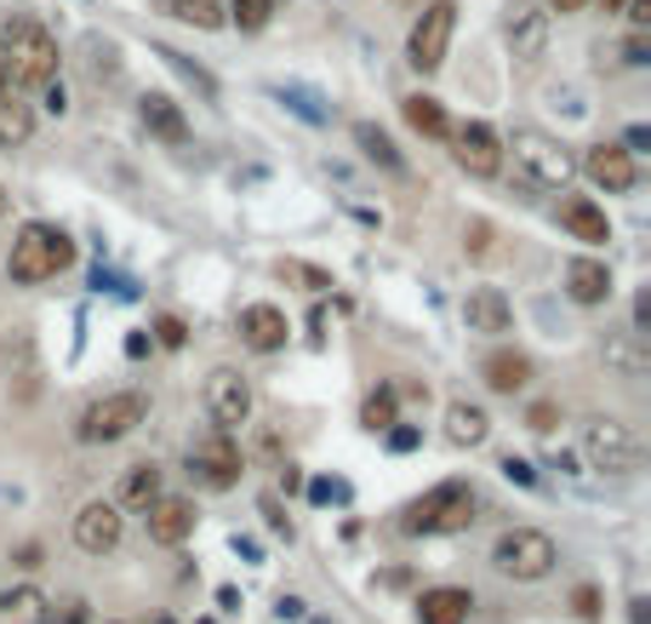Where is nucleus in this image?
Here are the masks:
<instances>
[{"instance_id":"obj_1","label":"nucleus","mask_w":651,"mask_h":624,"mask_svg":"<svg viewBox=\"0 0 651 624\" xmlns=\"http://www.w3.org/2000/svg\"><path fill=\"white\" fill-rule=\"evenodd\" d=\"M0 70L12 86H52L57 81V41L46 23L34 18H7L0 23Z\"/></svg>"},{"instance_id":"obj_2","label":"nucleus","mask_w":651,"mask_h":624,"mask_svg":"<svg viewBox=\"0 0 651 624\" xmlns=\"http://www.w3.org/2000/svg\"><path fill=\"white\" fill-rule=\"evenodd\" d=\"M69 264H75V241H69L63 229H52V223H23L12 252H7V275L18 287H41V281L63 275Z\"/></svg>"},{"instance_id":"obj_3","label":"nucleus","mask_w":651,"mask_h":624,"mask_svg":"<svg viewBox=\"0 0 651 624\" xmlns=\"http://www.w3.org/2000/svg\"><path fill=\"white\" fill-rule=\"evenodd\" d=\"M474 521V487L469 481H440L423 499H411L400 516V533L411 539H434V533H463Z\"/></svg>"},{"instance_id":"obj_4","label":"nucleus","mask_w":651,"mask_h":624,"mask_svg":"<svg viewBox=\"0 0 651 624\" xmlns=\"http://www.w3.org/2000/svg\"><path fill=\"white\" fill-rule=\"evenodd\" d=\"M514 167L526 173V184L532 189H571V178H577V160H571V149L560 144V138H548V133H514Z\"/></svg>"},{"instance_id":"obj_5","label":"nucleus","mask_w":651,"mask_h":624,"mask_svg":"<svg viewBox=\"0 0 651 624\" xmlns=\"http://www.w3.org/2000/svg\"><path fill=\"white\" fill-rule=\"evenodd\" d=\"M555 562H560L555 539L537 533V528H508V533L492 544V568H497L503 579H521V584L548 579V573H555Z\"/></svg>"},{"instance_id":"obj_6","label":"nucleus","mask_w":651,"mask_h":624,"mask_svg":"<svg viewBox=\"0 0 651 624\" xmlns=\"http://www.w3.org/2000/svg\"><path fill=\"white\" fill-rule=\"evenodd\" d=\"M144 418H149V402L137 396V389H115V396H103V402H92L81 413V441H92V447L126 441Z\"/></svg>"},{"instance_id":"obj_7","label":"nucleus","mask_w":651,"mask_h":624,"mask_svg":"<svg viewBox=\"0 0 651 624\" xmlns=\"http://www.w3.org/2000/svg\"><path fill=\"white\" fill-rule=\"evenodd\" d=\"M582 458H589L600 476H629V470H640V441H634L629 424L589 418L582 424Z\"/></svg>"},{"instance_id":"obj_8","label":"nucleus","mask_w":651,"mask_h":624,"mask_svg":"<svg viewBox=\"0 0 651 624\" xmlns=\"http://www.w3.org/2000/svg\"><path fill=\"white\" fill-rule=\"evenodd\" d=\"M452 29H458V7L452 0H434V7H423V18L411 23V41H406V58L418 75H434L445 52H452Z\"/></svg>"},{"instance_id":"obj_9","label":"nucleus","mask_w":651,"mask_h":624,"mask_svg":"<svg viewBox=\"0 0 651 624\" xmlns=\"http://www.w3.org/2000/svg\"><path fill=\"white\" fill-rule=\"evenodd\" d=\"M240 447H234V436H223V430H212V436H200L195 447H189V476L206 487V492H229L234 481H240Z\"/></svg>"},{"instance_id":"obj_10","label":"nucleus","mask_w":651,"mask_h":624,"mask_svg":"<svg viewBox=\"0 0 651 624\" xmlns=\"http://www.w3.org/2000/svg\"><path fill=\"white\" fill-rule=\"evenodd\" d=\"M206 413H212V430L234 436L240 424L252 418V384L240 378L234 367H218L212 378H206Z\"/></svg>"},{"instance_id":"obj_11","label":"nucleus","mask_w":651,"mask_h":624,"mask_svg":"<svg viewBox=\"0 0 651 624\" xmlns=\"http://www.w3.org/2000/svg\"><path fill=\"white\" fill-rule=\"evenodd\" d=\"M452 155H458V167L469 178H497L503 173V138L492 133L486 121H469L452 133Z\"/></svg>"},{"instance_id":"obj_12","label":"nucleus","mask_w":651,"mask_h":624,"mask_svg":"<svg viewBox=\"0 0 651 624\" xmlns=\"http://www.w3.org/2000/svg\"><path fill=\"white\" fill-rule=\"evenodd\" d=\"M503 35H508V46H514L521 63H537L548 52V12L537 7V0H514L508 18H503Z\"/></svg>"},{"instance_id":"obj_13","label":"nucleus","mask_w":651,"mask_h":624,"mask_svg":"<svg viewBox=\"0 0 651 624\" xmlns=\"http://www.w3.org/2000/svg\"><path fill=\"white\" fill-rule=\"evenodd\" d=\"M144 521H149V544H166V550H178V544H189L195 539V505L189 499H166V492H160V499L144 510Z\"/></svg>"},{"instance_id":"obj_14","label":"nucleus","mask_w":651,"mask_h":624,"mask_svg":"<svg viewBox=\"0 0 651 624\" xmlns=\"http://www.w3.org/2000/svg\"><path fill=\"white\" fill-rule=\"evenodd\" d=\"M582 173H589L606 195H629L640 184V167H634V155L623 144H595L589 160H582Z\"/></svg>"},{"instance_id":"obj_15","label":"nucleus","mask_w":651,"mask_h":624,"mask_svg":"<svg viewBox=\"0 0 651 624\" xmlns=\"http://www.w3.org/2000/svg\"><path fill=\"white\" fill-rule=\"evenodd\" d=\"M120 510L109 505V499H92L81 516H75V544L86 550V555H109L115 544H120Z\"/></svg>"},{"instance_id":"obj_16","label":"nucleus","mask_w":651,"mask_h":624,"mask_svg":"<svg viewBox=\"0 0 651 624\" xmlns=\"http://www.w3.org/2000/svg\"><path fill=\"white\" fill-rule=\"evenodd\" d=\"M286 339H292L286 310H274V304H246V310H240V344H246V350L274 355Z\"/></svg>"},{"instance_id":"obj_17","label":"nucleus","mask_w":651,"mask_h":624,"mask_svg":"<svg viewBox=\"0 0 651 624\" xmlns=\"http://www.w3.org/2000/svg\"><path fill=\"white\" fill-rule=\"evenodd\" d=\"M137 115H144V126L160 138V144H171V149H183L189 144V115H183V104L178 97H166V92H144L137 97Z\"/></svg>"},{"instance_id":"obj_18","label":"nucleus","mask_w":651,"mask_h":624,"mask_svg":"<svg viewBox=\"0 0 651 624\" xmlns=\"http://www.w3.org/2000/svg\"><path fill=\"white\" fill-rule=\"evenodd\" d=\"M463 321H469V333H508L514 326V310H508V299L497 287H474L469 299H463Z\"/></svg>"},{"instance_id":"obj_19","label":"nucleus","mask_w":651,"mask_h":624,"mask_svg":"<svg viewBox=\"0 0 651 624\" xmlns=\"http://www.w3.org/2000/svg\"><path fill=\"white\" fill-rule=\"evenodd\" d=\"M566 292H571V304L595 310V304L611 299V270L600 264V258H571L566 264Z\"/></svg>"},{"instance_id":"obj_20","label":"nucleus","mask_w":651,"mask_h":624,"mask_svg":"<svg viewBox=\"0 0 651 624\" xmlns=\"http://www.w3.org/2000/svg\"><path fill=\"white\" fill-rule=\"evenodd\" d=\"M469 607H474L469 590L434 584V590H423V596H418V624H469Z\"/></svg>"},{"instance_id":"obj_21","label":"nucleus","mask_w":651,"mask_h":624,"mask_svg":"<svg viewBox=\"0 0 651 624\" xmlns=\"http://www.w3.org/2000/svg\"><path fill=\"white\" fill-rule=\"evenodd\" d=\"M480 378H486L492 396H514V389L532 384V361H526L521 350H492L486 367H480Z\"/></svg>"},{"instance_id":"obj_22","label":"nucleus","mask_w":651,"mask_h":624,"mask_svg":"<svg viewBox=\"0 0 651 624\" xmlns=\"http://www.w3.org/2000/svg\"><path fill=\"white\" fill-rule=\"evenodd\" d=\"M160 499V465H126L120 487H115V510H149Z\"/></svg>"},{"instance_id":"obj_23","label":"nucleus","mask_w":651,"mask_h":624,"mask_svg":"<svg viewBox=\"0 0 651 624\" xmlns=\"http://www.w3.org/2000/svg\"><path fill=\"white\" fill-rule=\"evenodd\" d=\"M0 373H18V389L23 396H34V378H41V367H34V339H29V326H18V333L0 339Z\"/></svg>"},{"instance_id":"obj_24","label":"nucleus","mask_w":651,"mask_h":624,"mask_svg":"<svg viewBox=\"0 0 651 624\" xmlns=\"http://www.w3.org/2000/svg\"><path fill=\"white\" fill-rule=\"evenodd\" d=\"M560 223L571 229L577 241H589V247L611 241V223H606V212L589 201V195H571V201H560Z\"/></svg>"},{"instance_id":"obj_25","label":"nucleus","mask_w":651,"mask_h":624,"mask_svg":"<svg viewBox=\"0 0 651 624\" xmlns=\"http://www.w3.org/2000/svg\"><path fill=\"white\" fill-rule=\"evenodd\" d=\"M486 436H492L486 407H474V402H452V407H445V441H452V447H480Z\"/></svg>"},{"instance_id":"obj_26","label":"nucleus","mask_w":651,"mask_h":624,"mask_svg":"<svg viewBox=\"0 0 651 624\" xmlns=\"http://www.w3.org/2000/svg\"><path fill=\"white\" fill-rule=\"evenodd\" d=\"M400 110H406V121H411V126H418V133H423V138H452V121H445V110H440V97H429V92H411V97H406V104H400Z\"/></svg>"},{"instance_id":"obj_27","label":"nucleus","mask_w":651,"mask_h":624,"mask_svg":"<svg viewBox=\"0 0 651 624\" xmlns=\"http://www.w3.org/2000/svg\"><path fill=\"white\" fill-rule=\"evenodd\" d=\"M46 613H52V602L34 584L12 590V596H0V624H46Z\"/></svg>"},{"instance_id":"obj_28","label":"nucleus","mask_w":651,"mask_h":624,"mask_svg":"<svg viewBox=\"0 0 651 624\" xmlns=\"http://www.w3.org/2000/svg\"><path fill=\"white\" fill-rule=\"evenodd\" d=\"M155 12L178 18V23H195V29H223V0H155Z\"/></svg>"},{"instance_id":"obj_29","label":"nucleus","mask_w":651,"mask_h":624,"mask_svg":"<svg viewBox=\"0 0 651 624\" xmlns=\"http://www.w3.org/2000/svg\"><path fill=\"white\" fill-rule=\"evenodd\" d=\"M34 138V110L18 97H0V149H23Z\"/></svg>"},{"instance_id":"obj_30","label":"nucleus","mask_w":651,"mask_h":624,"mask_svg":"<svg viewBox=\"0 0 651 624\" xmlns=\"http://www.w3.org/2000/svg\"><path fill=\"white\" fill-rule=\"evenodd\" d=\"M395 413H400V389H371V396L360 402V424L371 436H384V430H395Z\"/></svg>"},{"instance_id":"obj_31","label":"nucleus","mask_w":651,"mask_h":624,"mask_svg":"<svg viewBox=\"0 0 651 624\" xmlns=\"http://www.w3.org/2000/svg\"><path fill=\"white\" fill-rule=\"evenodd\" d=\"M355 144H360V149L377 160V167H389V173H400V167H406V160H400V149H395V138L384 133V126L360 121V126H355Z\"/></svg>"},{"instance_id":"obj_32","label":"nucleus","mask_w":651,"mask_h":624,"mask_svg":"<svg viewBox=\"0 0 651 624\" xmlns=\"http://www.w3.org/2000/svg\"><path fill=\"white\" fill-rule=\"evenodd\" d=\"M274 12H281V0H229V23L234 29H246V35H258V29H269L274 23Z\"/></svg>"},{"instance_id":"obj_33","label":"nucleus","mask_w":651,"mask_h":624,"mask_svg":"<svg viewBox=\"0 0 651 624\" xmlns=\"http://www.w3.org/2000/svg\"><path fill=\"white\" fill-rule=\"evenodd\" d=\"M274 275L292 281V287H303V292H332V275L315 270V264H303V258H281V264H274Z\"/></svg>"},{"instance_id":"obj_34","label":"nucleus","mask_w":651,"mask_h":624,"mask_svg":"<svg viewBox=\"0 0 651 624\" xmlns=\"http://www.w3.org/2000/svg\"><path fill=\"white\" fill-rule=\"evenodd\" d=\"M463 252H469V258H486V252H492V223H486V218H474V223L463 229Z\"/></svg>"},{"instance_id":"obj_35","label":"nucleus","mask_w":651,"mask_h":624,"mask_svg":"<svg viewBox=\"0 0 651 624\" xmlns=\"http://www.w3.org/2000/svg\"><path fill=\"white\" fill-rule=\"evenodd\" d=\"M155 339H160L166 350H183V344H189V326H183L178 315H160V321H155Z\"/></svg>"},{"instance_id":"obj_36","label":"nucleus","mask_w":651,"mask_h":624,"mask_svg":"<svg viewBox=\"0 0 651 624\" xmlns=\"http://www.w3.org/2000/svg\"><path fill=\"white\" fill-rule=\"evenodd\" d=\"M526 424H532L537 436H548V430L560 424V407H555V402H532V407H526Z\"/></svg>"},{"instance_id":"obj_37","label":"nucleus","mask_w":651,"mask_h":624,"mask_svg":"<svg viewBox=\"0 0 651 624\" xmlns=\"http://www.w3.org/2000/svg\"><path fill=\"white\" fill-rule=\"evenodd\" d=\"M46 624H92V613H86V602H63L46 613Z\"/></svg>"},{"instance_id":"obj_38","label":"nucleus","mask_w":651,"mask_h":624,"mask_svg":"<svg viewBox=\"0 0 651 624\" xmlns=\"http://www.w3.org/2000/svg\"><path fill=\"white\" fill-rule=\"evenodd\" d=\"M503 476H508V481H521V487H537V470L526 465V458H514V453L503 458Z\"/></svg>"},{"instance_id":"obj_39","label":"nucleus","mask_w":651,"mask_h":624,"mask_svg":"<svg viewBox=\"0 0 651 624\" xmlns=\"http://www.w3.org/2000/svg\"><path fill=\"white\" fill-rule=\"evenodd\" d=\"M384 436H389V447H395V453H411V447L423 441V430H411V424H395V430H384Z\"/></svg>"},{"instance_id":"obj_40","label":"nucleus","mask_w":651,"mask_h":624,"mask_svg":"<svg viewBox=\"0 0 651 624\" xmlns=\"http://www.w3.org/2000/svg\"><path fill=\"white\" fill-rule=\"evenodd\" d=\"M571 607H577L582 618H595V613H600V596H595V584H582L577 596H571Z\"/></svg>"},{"instance_id":"obj_41","label":"nucleus","mask_w":651,"mask_h":624,"mask_svg":"<svg viewBox=\"0 0 651 624\" xmlns=\"http://www.w3.org/2000/svg\"><path fill=\"white\" fill-rule=\"evenodd\" d=\"M263 516H269V528H274V533H286V539H292V521L281 516V505H274V499H263Z\"/></svg>"},{"instance_id":"obj_42","label":"nucleus","mask_w":651,"mask_h":624,"mask_svg":"<svg viewBox=\"0 0 651 624\" xmlns=\"http://www.w3.org/2000/svg\"><path fill=\"white\" fill-rule=\"evenodd\" d=\"M645 29H640V35H629V46H623V63H645Z\"/></svg>"},{"instance_id":"obj_43","label":"nucleus","mask_w":651,"mask_h":624,"mask_svg":"<svg viewBox=\"0 0 651 624\" xmlns=\"http://www.w3.org/2000/svg\"><path fill=\"white\" fill-rule=\"evenodd\" d=\"M308 499H315V505H326V499H343V487H337V481H315V487H308Z\"/></svg>"},{"instance_id":"obj_44","label":"nucleus","mask_w":651,"mask_h":624,"mask_svg":"<svg viewBox=\"0 0 651 624\" xmlns=\"http://www.w3.org/2000/svg\"><path fill=\"white\" fill-rule=\"evenodd\" d=\"M41 92H46V110H52V115H63V110H69V97H63V86H57V81H52V86H41Z\"/></svg>"},{"instance_id":"obj_45","label":"nucleus","mask_w":651,"mask_h":624,"mask_svg":"<svg viewBox=\"0 0 651 624\" xmlns=\"http://www.w3.org/2000/svg\"><path fill=\"white\" fill-rule=\"evenodd\" d=\"M629 23H634V29L651 23V0H629Z\"/></svg>"},{"instance_id":"obj_46","label":"nucleus","mask_w":651,"mask_h":624,"mask_svg":"<svg viewBox=\"0 0 651 624\" xmlns=\"http://www.w3.org/2000/svg\"><path fill=\"white\" fill-rule=\"evenodd\" d=\"M645 144H651V133H645V126H629V144H623V149L634 155V149H645Z\"/></svg>"},{"instance_id":"obj_47","label":"nucleus","mask_w":651,"mask_h":624,"mask_svg":"<svg viewBox=\"0 0 651 624\" xmlns=\"http://www.w3.org/2000/svg\"><path fill=\"white\" fill-rule=\"evenodd\" d=\"M274 613H281V618H297V613H303V602H297V596H281V607H274Z\"/></svg>"},{"instance_id":"obj_48","label":"nucleus","mask_w":651,"mask_h":624,"mask_svg":"<svg viewBox=\"0 0 651 624\" xmlns=\"http://www.w3.org/2000/svg\"><path fill=\"white\" fill-rule=\"evenodd\" d=\"M281 487H286V492H297V487H303V476H297L292 465H281Z\"/></svg>"},{"instance_id":"obj_49","label":"nucleus","mask_w":651,"mask_h":624,"mask_svg":"<svg viewBox=\"0 0 651 624\" xmlns=\"http://www.w3.org/2000/svg\"><path fill=\"white\" fill-rule=\"evenodd\" d=\"M629 624H651V613H645V602H640V596L629 602Z\"/></svg>"},{"instance_id":"obj_50","label":"nucleus","mask_w":651,"mask_h":624,"mask_svg":"<svg viewBox=\"0 0 651 624\" xmlns=\"http://www.w3.org/2000/svg\"><path fill=\"white\" fill-rule=\"evenodd\" d=\"M548 7H555V12L566 18V12H582V7H589V0H548Z\"/></svg>"},{"instance_id":"obj_51","label":"nucleus","mask_w":651,"mask_h":624,"mask_svg":"<svg viewBox=\"0 0 651 624\" xmlns=\"http://www.w3.org/2000/svg\"><path fill=\"white\" fill-rule=\"evenodd\" d=\"M7 207H12V195H7V184H0V218H7Z\"/></svg>"},{"instance_id":"obj_52","label":"nucleus","mask_w":651,"mask_h":624,"mask_svg":"<svg viewBox=\"0 0 651 624\" xmlns=\"http://www.w3.org/2000/svg\"><path fill=\"white\" fill-rule=\"evenodd\" d=\"M0 97H12V81H7V70H0Z\"/></svg>"},{"instance_id":"obj_53","label":"nucleus","mask_w":651,"mask_h":624,"mask_svg":"<svg viewBox=\"0 0 651 624\" xmlns=\"http://www.w3.org/2000/svg\"><path fill=\"white\" fill-rule=\"evenodd\" d=\"M149 624H171V618H166V613H160V618H149Z\"/></svg>"},{"instance_id":"obj_54","label":"nucleus","mask_w":651,"mask_h":624,"mask_svg":"<svg viewBox=\"0 0 651 624\" xmlns=\"http://www.w3.org/2000/svg\"><path fill=\"white\" fill-rule=\"evenodd\" d=\"M606 7H623V0H606Z\"/></svg>"}]
</instances>
